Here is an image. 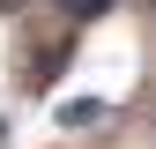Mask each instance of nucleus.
Masks as SVG:
<instances>
[{"label":"nucleus","mask_w":156,"mask_h":149,"mask_svg":"<svg viewBox=\"0 0 156 149\" xmlns=\"http://www.w3.org/2000/svg\"><path fill=\"white\" fill-rule=\"evenodd\" d=\"M97 119H104L97 97H67V104H60V127H97Z\"/></svg>","instance_id":"nucleus-1"},{"label":"nucleus","mask_w":156,"mask_h":149,"mask_svg":"<svg viewBox=\"0 0 156 149\" xmlns=\"http://www.w3.org/2000/svg\"><path fill=\"white\" fill-rule=\"evenodd\" d=\"M60 15H74V23H89V15H112V0H60Z\"/></svg>","instance_id":"nucleus-2"},{"label":"nucleus","mask_w":156,"mask_h":149,"mask_svg":"<svg viewBox=\"0 0 156 149\" xmlns=\"http://www.w3.org/2000/svg\"><path fill=\"white\" fill-rule=\"evenodd\" d=\"M15 8H23V0H0V15H15Z\"/></svg>","instance_id":"nucleus-3"}]
</instances>
